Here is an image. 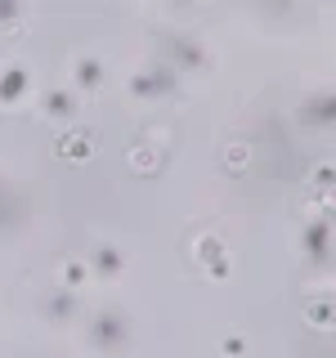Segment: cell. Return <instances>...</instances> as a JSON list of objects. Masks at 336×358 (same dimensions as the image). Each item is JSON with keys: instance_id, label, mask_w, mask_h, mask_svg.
I'll return each mask as SVG.
<instances>
[{"instance_id": "obj_3", "label": "cell", "mask_w": 336, "mask_h": 358, "mask_svg": "<svg viewBox=\"0 0 336 358\" xmlns=\"http://www.w3.org/2000/svg\"><path fill=\"white\" fill-rule=\"evenodd\" d=\"M197 255H202L206 264H216V273H224V260H220V242H216V238H202V242H197Z\"/></svg>"}, {"instance_id": "obj_4", "label": "cell", "mask_w": 336, "mask_h": 358, "mask_svg": "<svg viewBox=\"0 0 336 358\" xmlns=\"http://www.w3.org/2000/svg\"><path fill=\"white\" fill-rule=\"evenodd\" d=\"M309 327H332V305H309Z\"/></svg>"}, {"instance_id": "obj_7", "label": "cell", "mask_w": 336, "mask_h": 358, "mask_svg": "<svg viewBox=\"0 0 336 358\" xmlns=\"http://www.w3.org/2000/svg\"><path fill=\"white\" fill-rule=\"evenodd\" d=\"M50 103H54L50 112H67V117H72V99H63V94H54V99H50Z\"/></svg>"}, {"instance_id": "obj_6", "label": "cell", "mask_w": 336, "mask_h": 358, "mask_svg": "<svg viewBox=\"0 0 336 358\" xmlns=\"http://www.w3.org/2000/svg\"><path fill=\"white\" fill-rule=\"evenodd\" d=\"M81 81H85V85H94V81H99V63H94V59L81 63Z\"/></svg>"}, {"instance_id": "obj_8", "label": "cell", "mask_w": 336, "mask_h": 358, "mask_svg": "<svg viewBox=\"0 0 336 358\" xmlns=\"http://www.w3.org/2000/svg\"><path fill=\"white\" fill-rule=\"evenodd\" d=\"M99 268H117V255H112V251H99Z\"/></svg>"}, {"instance_id": "obj_1", "label": "cell", "mask_w": 336, "mask_h": 358, "mask_svg": "<svg viewBox=\"0 0 336 358\" xmlns=\"http://www.w3.org/2000/svg\"><path fill=\"white\" fill-rule=\"evenodd\" d=\"M126 162H130V171L134 175H144V179H153V175H162V166H166V157L153 148V143H134V148L126 152Z\"/></svg>"}, {"instance_id": "obj_5", "label": "cell", "mask_w": 336, "mask_h": 358, "mask_svg": "<svg viewBox=\"0 0 336 358\" xmlns=\"http://www.w3.org/2000/svg\"><path fill=\"white\" fill-rule=\"evenodd\" d=\"M246 157H251V152H246V148H242V143H233V148H229V157H224V162H229V166H242V162H246Z\"/></svg>"}, {"instance_id": "obj_2", "label": "cell", "mask_w": 336, "mask_h": 358, "mask_svg": "<svg viewBox=\"0 0 336 358\" xmlns=\"http://www.w3.org/2000/svg\"><path fill=\"white\" fill-rule=\"evenodd\" d=\"M90 143H94V139H90L85 130H72V134L59 139V157H90Z\"/></svg>"}]
</instances>
